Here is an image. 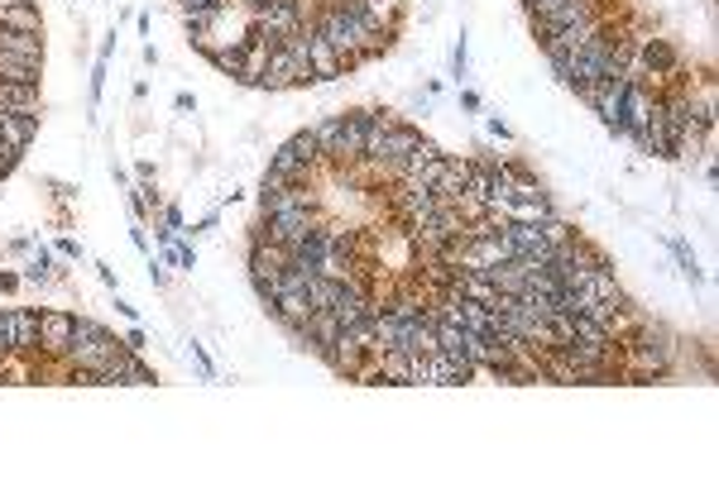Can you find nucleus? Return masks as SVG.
<instances>
[{
  "instance_id": "1",
  "label": "nucleus",
  "mask_w": 719,
  "mask_h": 478,
  "mask_svg": "<svg viewBox=\"0 0 719 478\" xmlns=\"http://www.w3.org/2000/svg\"><path fill=\"white\" fill-rule=\"evenodd\" d=\"M365 120L369 110H355V115H326V120L312 125V139L316 149H322V158H331V163H359L365 158Z\"/></svg>"
},
{
  "instance_id": "2",
  "label": "nucleus",
  "mask_w": 719,
  "mask_h": 478,
  "mask_svg": "<svg viewBox=\"0 0 719 478\" xmlns=\"http://www.w3.org/2000/svg\"><path fill=\"white\" fill-rule=\"evenodd\" d=\"M308 82H316V77H312V57H308V24H302L298 34H288L269 49V67H264V77H259V86L279 92V86H308Z\"/></svg>"
},
{
  "instance_id": "3",
  "label": "nucleus",
  "mask_w": 719,
  "mask_h": 478,
  "mask_svg": "<svg viewBox=\"0 0 719 478\" xmlns=\"http://www.w3.org/2000/svg\"><path fill=\"white\" fill-rule=\"evenodd\" d=\"M600 29H604V14H590V20H581V24H571V29H556V34H546V39H542L546 63H561V57L581 53L585 43L600 34Z\"/></svg>"
},
{
  "instance_id": "4",
  "label": "nucleus",
  "mask_w": 719,
  "mask_h": 478,
  "mask_svg": "<svg viewBox=\"0 0 719 478\" xmlns=\"http://www.w3.org/2000/svg\"><path fill=\"white\" fill-rule=\"evenodd\" d=\"M316 225V206H293V211H273V215H264V230L259 235H269V240H279V244H293L308 235V230Z\"/></svg>"
},
{
  "instance_id": "5",
  "label": "nucleus",
  "mask_w": 719,
  "mask_h": 478,
  "mask_svg": "<svg viewBox=\"0 0 719 478\" xmlns=\"http://www.w3.org/2000/svg\"><path fill=\"white\" fill-rule=\"evenodd\" d=\"M72 311H39V354L49 359H67V344H72Z\"/></svg>"
},
{
  "instance_id": "6",
  "label": "nucleus",
  "mask_w": 719,
  "mask_h": 478,
  "mask_svg": "<svg viewBox=\"0 0 719 478\" xmlns=\"http://www.w3.org/2000/svg\"><path fill=\"white\" fill-rule=\"evenodd\" d=\"M590 14H600L595 0H561V6L538 14V20H532V29H538V39H546V34H556V29H571V24L590 20Z\"/></svg>"
},
{
  "instance_id": "7",
  "label": "nucleus",
  "mask_w": 719,
  "mask_h": 478,
  "mask_svg": "<svg viewBox=\"0 0 719 478\" xmlns=\"http://www.w3.org/2000/svg\"><path fill=\"white\" fill-rule=\"evenodd\" d=\"M0 110L43 115V96H39V82H6V77H0Z\"/></svg>"
},
{
  "instance_id": "8",
  "label": "nucleus",
  "mask_w": 719,
  "mask_h": 478,
  "mask_svg": "<svg viewBox=\"0 0 719 478\" xmlns=\"http://www.w3.org/2000/svg\"><path fill=\"white\" fill-rule=\"evenodd\" d=\"M308 57H312V77H316V82H336L341 72H345V67H341V53L331 49V43L316 34L312 24H308Z\"/></svg>"
},
{
  "instance_id": "9",
  "label": "nucleus",
  "mask_w": 719,
  "mask_h": 478,
  "mask_svg": "<svg viewBox=\"0 0 719 478\" xmlns=\"http://www.w3.org/2000/svg\"><path fill=\"white\" fill-rule=\"evenodd\" d=\"M39 135V115H20V110H0V144H10V149H29Z\"/></svg>"
},
{
  "instance_id": "10",
  "label": "nucleus",
  "mask_w": 719,
  "mask_h": 478,
  "mask_svg": "<svg viewBox=\"0 0 719 478\" xmlns=\"http://www.w3.org/2000/svg\"><path fill=\"white\" fill-rule=\"evenodd\" d=\"M466 182H470V158H451L446 172H441V182L431 187V196L446 201V206H456V201L466 196Z\"/></svg>"
},
{
  "instance_id": "11",
  "label": "nucleus",
  "mask_w": 719,
  "mask_h": 478,
  "mask_svg": "<svg viewBox=\"0 0 719 478\" xmlns=\"http://www.w3.org/2000/svg\"><path fill=\"white\" fill-rule=\"evenodd\" d=\"M269 172H273V178H283V182H293V187H308L316 178V168L302 163V158L288 153V149H273L269 153Z\"/></svg>"
},
{
  "instance_id": "12",
  "label": "nucleus",
  "mask_w": 719,
  "mask_h": 478,
  "mask_svg": "<svg viewBox=\"0 0 719 478\" xmlns=\"http://www.w3.org/2000/svg\"><path fill=\"white\" fill-rule=\"evenodd\" d=\"M10 330H14V354H39V311L10 307Z\"/></svg>"
},
{
  "instance_id": "13",
  "label": "nucleus",
  "mask_w": 719,
  "mask_h": 478,
  "mask_svg": "<svg viewBox=\"0 0 719 478\" xmlns=\"http://www.w3.org/2000/svg\"><path fill=\"white\" fill-rule=\"evenodd\" d=\"M0 29H20V34H39V10L34 0H14L0 10Z\"/></svg>"
},
{
  "instance_id": "14",
  "label": "nucleus",
  "mask_w": 719,
  "mask_h": 478,
  "mask_svg": "<svg viewBox=\"0 0 719 478\" xmlns=\"http://www.w3.org/2000/svg\"><path fill=\"white\" fill-rule=\"evenodd\" d=\"M302 330H308V336H312V340H316V344H322V350H326V344L341 336V316L331 311V307H322V311H312L308 321H302Z\"/></svg>"
},
{
  "instance_id": "15",
  "label": "nucleus",
  "mask_w": 719,
  "mask_h": 478,
  "mask_svg": "<svg viewBox=\"0 0 719 478\" xmlns=\"http://www.w3.org/2000/svg\"><path fill=\"white\" fill-rule=\"evenodd\" d=\"M0 53H20V57H39L43 63V39L20 34V29H0Z\"/></svg>"
},
{
  "instance_id": "16",
  "label": "nucleus",
  "mask_w": 719,
  "mask_h": 478,
  "mask_svg": "<svg viewBox=\"0 0 719 478\" xmlns=\"http://www.w3.org/2000/svg\"><path fill=\"white\" fill-rule=\"evenodd\" d=\"M39 57H20V53H0V77L6 82H39Z\"/></svg>"
},
{
  "instance_id": "17",
  "label": "nucleus",
  "mask_w": 719,
  "mask_h": 478,
  "mask_svg": "<svg viewBox=\"0 0 719 478\" xmlns=\"http://www.w3.org/2000/svg\"><path fill=\"white\" fill-rule=\"evenodd\" d=\"M643 67L647 72H671L676 67V53L667 39H643Z\"/></svg>"
},
{
  "instance_id": "18",
  "label": "nucleus",
  "mask_w": 719,
  "mask_h": 478,
  "mask_svg": "<svg viewBox=\"0 0 719 478\" xmlns=\"http://www.w3.org/2000/svg\"><path fill=\"white\" fill-rule=\"evenodd\" d=\"M221 10H226V0H183V14H187V24H192L197 34H201V29H207Z\"/></svg>"
},
{
  "instance_id": "19",
  "label": "nucleus",
  "mask_w": 719,
  "mask_h": 478,
  "mask_svg": "<svg viewBox=\"0 0 719 478\" xmlns=\"http://www.w3.org/2000/svg\"><path fill=\"white\" fill-rule=\"evenodd\" d=\"M283 149H288V153H298L302 163H312V168H316V163H326L322 149H316V139H312V129H302V135H293V139L283 144Z\"/></svg>"
},
{
  "instance_id": "20",
  "label": "nucleus",
  "mask_w": 719,
  "mask_h": 478,
  "mask_svg": "<svg viewBox=\"0 0 719 478\" xmlns=\"http://www.w3.org/2000/svg\"><path fill=\"white\" fill-rule=\"evenodd\" d=\"M211 63L221 67V72H230V77H240V67H244V39H240V43H230V49H216V53H211Z\"/></svg>"
},
{
  "instance_id": "21",
  "label": "nucleus",
  "mask_w": 719,
  "mask_h": 478,
  "mask_svg": "<svg viewBox=\"0 0 719 478\" xmlns=\"http://www.w3.org/2000/svg\"><path fill=\"white\" fill-rule=\"evenodd\" d=\"M49 278H53V258H49V249H39V258L24 268V283H49Z\"/></svg>"
},
{
  "instance_id": "22",
  "label": "nucleus",
  "mask_w": 719,
  "mask_h": 478,
  "mask_svg": "<svg viewBox=\"0 0 719 478\" xmlns=\"http://www.w3.org/2000/svg\"><path fill=\"white\" fill-rule=\"evenodd\" d=\"M14 354V330H10V307L0 311V359Z\"/></svg>"
},
{
  "instance_id": "23",
  "label": "nucleus",
  "mask_w": 719,
  "mask_h": 478,
  "mask_svg": "<svg viewBox=\"0 0 719 478\" xmlns=\"http://www.w3.org/2000/svg\"><path fill=\"white\" fill-rule=\"evenodd\" d=\"M20 163V149H10V144H0V178H6V172Z\"/></svg>"
},
{
  "instance_id": "24",
  "label": "nucleus",
  "mask_w": 719,
  "mask_h": 478,
  "mask_svg": "<svg viewBox=\"0 0 719 478\" xmlns=\"http://www.w3.org/2000/svg\"><path fill=\"white\" fill-rule=\"evenodd\" d=\"M451 72H456V77H466V39H460V43H456V57H451Z\"/></svg>"
},
{
  "instance_id": "25",
  "label": "nucleus",
  "mask_w": 719,
  "mask_h": 478,
  "mask_svg": "<svg viewBox=\"0 0 719 478\" xmlns=\"http://www.w3.org/2000/svg\"><path fill=\"white\" fill-rule=\"evenodd\" d=\"M523 6H528V14H532V20H538V14H546L552 6H561V0H523Z\"/></svg>"
},
{
  "instance_id": "26",
  "label": "nucleus",
  "mask_w": 719,
  "mask_h": 478,
  "mask_svg": "<svg viewBox=\"0 0 719 478\" xmlns=\"http://www.w3.org/2000/svg\"><path fill=\"white\" fill-rule=\"evenodd\" d=\"M240 6H244V14H250V20H259V14H264L273 0H240Z\"/></svg>"
},
{
  "instance_id": "27",
  "label": "nucleus",
  "mask_w": 719,
  "mask_h": 478,
  "mask_svg": "<svg viewBox=\"0 0 719 478\" xmlns=\"http://www.w3.org/2000/svg\"><path fill=\"white\" fill-rule=\"evenodd\" d=\"M125 350H135V354L144 350V330H139V326H135V330H129V336H125Z\"/></svg>"
},
{
  "instance_id": "28",
  "label": "nucleus",
  "mask_w": 719,
  "mask_h": 478,
  "mask_svg": "<svg viewBox=\"0 0 719 478\" xmlns=\"http://www.w3.org/2000/svg\"><path fill=\"white\" fill-rule=\"evenodd\" d=\"M58 249H63L67 258H82V244H77V240H63V244H58Z\"/></svg>"
},
{
  "instance_id": "29",
  "label": "nucleus",
  "mask_w": 719,
  "mask_h": 478,
  "mask_svg": "<svg viewBox=\"0 0 719 478\" xmlns=\"http://www.w3.org/2000/svg\"><path fill=\"white\" fill-rule=\"evenodd\" d=\"M14 283H20V278H14V273H0V293H10Z\"/></svg>"
}]
</instances>
